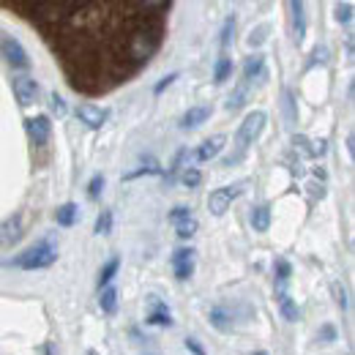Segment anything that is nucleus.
I'll use <instances>...</instances> for the list:
<instances>
[{
	"label": "nucleus",
	"instance_id": "obj_1",
	"mask_svg": "<svg viewBox=\"0 0 355 355\" xmlns=\"http://www.w3.org/2000/svg\"><path fill=\"white\" fill-rule=\"evenodd\" d=\"M58 260V246L52 241H42L31 249H25L19 257L11 260V266L22 268V270H39V268H49Z\"/></svg>",
	"mask_w": 355,
	"mask_h": 355
},
{
	"label": "nucleus",
	"instance_id": "obj_2",
	"mask_svg": "<svg viewBox=\"0 0 355 355\" xmlns=\"http://www.w3.org/2000/svg\"><path fill=\"white\" fill-rule=\"evenodd\" d=\"M266 121H268V115L260 112V110H254V112H249V115L243 118V123H241V129H238V145H241V150H246L254 139H260V134L266 129Z\"/></svg>",
	"mask_w": 355,
	"mask_h": 355
},
{
	"label": "nucleus",
	"instance_id": "obj_3",
	"mask_svg": "<svg viewBox=\"0 0 355 355\" xmlns=\"http://www.w3.org/2000/svg\"><path fill=\"white\" fill-rule=\"evenodd\" d=\"M0 55H3L6 63L14 66V69H28V66H31L25 46L19 44L17 39H3V42H0Z\"/></svg>",
	"mask_w": 355,
	"mask_h": 355
},
{
	"label": "nucleus",
	"instance_id": "obj_4",
	"mask_svg": "<svg viewBox=\"0 0 355 355\" xmlns=\"http://www.w3.org/2000/svg\"><path fill=\"white\" fill-rule=\"evenodd\" d=\"M238 186H222V189H216V191H211V197H208V208H211V214L214 216H224L227 214V208L232 205V200L238 197Z\"/></svg>",
	"mask_w": 355,
	"mask_h": 355
},
{
	"label": "nucleus",
	"instance_id": "obj_5",
	"mask_svg": "<svg viewBox=\"0 0 355 355\" xmlns=\"http://www.w3.org/2000/svg\"><path fill=\"white\" fill-rule=\"evenodd\" d=\"M25 129H28V137H31V142H33L36 148L46 145V142H49V137H52V123H49V118H46V115L28 118V121H25Z\"/></svg>",
	"mask_w": 355,
	"mask_h": 355
},
{
	"label": "nucleus",
	"instance_id": "obj_6",
	"mask_svg": "<svg viewBox=\"0 0 355 355\" xmlns=\"http://www.w3.org/2000/svg\"><path fill=\"white\" fill-rule=\"evenodd\" d=\"M14 96L19 101V107H31L39 98V83L31 77H17L14 80Z\"/></svg>",
	"mask_w": 355,
	"mask_h": 355
},
{
	"label": "nucleus",
	"instance_id": "obj_7",
	"mask_svg": "<svg viewBox=\"0 0 355 355\" xmlns=\"http://www.w3.org/2000/svg\"><path fill=\"white\" fill-rule=\"evenodd\" d=\"M22 238V216H11L0 222V249H11Z\"/></svg>",
	"mask_w": 355,
	"mask_h": 355
},
{
	"label": "nucleus",
	"instance_id": "obj_8",
	"mask_svg": "<svg viewBox=\"0 0 355 355\" xmlns=\"http://www.w3.org/2000/svg\"><path fill=\"white\" fill-rule=\"evenodd\" d=\"M77 118H80L85 126H90V129H101L104 121L110 118V112L101 110V107H93V104H80V107H77Z\"/></svg>",
	"mask_w": 355,
	"mask_h": 355
},
{
	"label": "nucleus",
	"instance_id": "obj_9",
	"mask_svg": "<svg viewBox=\"0 0 355 355\" xmlns=\"http://www.w3.org/2000/svg\"><path fill=\"white\" fill-rule=\"evenodd\" d=\"M173 270L180 282H186L194 273V249H178L173 254Z\"/></svg>",
	"mask_w": 355,
	"mask_h": 355
},
{
	"label": "nucleus",
	"instance_id": "obj_10",
	"mask_svg": "<svg viewBox=\"0 0 355 355\" xmlns=\"http://www.w3.org/2000/svg\"><path fill=\"white\" fill-rule=\"evenodd\" d=\"M224 148V137L222 134H216V137H211V139H205L200 148H197V162H211V159H216L219 153H222Z\"/></svg>",
	"mask_w": 355,
	"mask_h": 355
},
{
	"label": "nucleus",
	"instance_id": "obj_11",
	"mask_svg": "<svg viewBox=\"0 0 355 355\" xmlns=\"http://www.w3.org/2000/svg\"><path fill=\"white\" fill-rule=\"evenodd\" d=\"M211 118V107H191L186 115H183V129H194L200 123H205Z\"/></svg>",
	"mask_w": 355,
	"mask_h": 355
},
{
	"label": "nucleus",
	"instance_id": "obj_12",
	"mask_svg": "<svg viewBox=\"0 0 355 355\" xmlns=\"http://www.w3.org/2000/svg\"><path fill=\"white\" fill-rule=\"evenodd\" d=\"M293 8V22H295V42L301 44L306 36V17H304V3H290Z\"/></svg>",
	"mask_w": 355,
	"mask_h": 355
},
{
	"label": "nucleus",
	"instance_id": "obj_13",
	"mask_svg": "<svg viewBox=\"0 0 355 355\" xmlns=\"http://www.w3.org/2000/svg\"><path fill=\"white\" fill-rule=\"evenodd\" d=\"M77 216H80V208H77L74 202H66V205H60V208H58L55 222L60 224V227H71V224L77 222Z\"/></svg>",
	"mask_w": 355,
	"mask_h": 355
},
{
	"label": "nucleus",
	"instance_id": "obj_14",
	"mask_svg": "<svg viewBox=\"0 0 355 355\" xmlns=\"http://www.w3.org/2000/svg\"><path fill=\"white\" fill-rule=\"evenodd\" d=\"M263 74V55H252L249 60H246V66H243V85H249L254 77H260Z\"/></svg>",
	"mask_w": 355,
	"mask_h": 355
},
{
	"label": "nucleus",
	"instance_id": "obj_15",
	"mask_svg": "<svg viewBox=\"0 0 355 355\" xmlns=\"http://www.w3.org/2000/svg\"><path fill=\"white\" fill-rule=\"evenodd\" d=\"M252 224H254V230H257V232H268V227H270V208H268V205L254 208V214H252Z\"/></svg>",
	"mask_w": 355,
	"mask_h": 355
},
{
	"label": "nucleus",
	"instance_id": "obj_16",
	"mask_svg": "<svg viewBox=\"0 0 355 355\" xmlns=\"http://www.w3.org/2000/svg\"><path fill=\"white\" fill-rule=\"evenodd\" d=\"M98 304H101V309L107 311V314H112V311L118 309V290L115 287H104Z\"/></svg>",
	"mask_w": 355,
	"mask_h": 355
},
{
	"label": "nucleus",
	"instance_id": "obj_17",
	"mask_svg": "<svg viewBox=\"0 0 355 355\" xmlns=\"http://www.w3.org/2000/svg\"><path fill=\"white\" fill-rule=\"evenodd\" d=\"M118 268H121V260H118V257H112V260L104 266V270L98 273V287H110V282H112V276L118 273Z\"/></svg>",
	"mask_w": 355,
	"mask_h": 355
},
{
	"label": "nucleus",
	"instance_id": "obj_18",
	"mask_svg": "<svg viewBox=\"0 0 355 355\" xmlns=\"http://www.w3.org/2000/svg\"><path fill=\"white\" fill-rule=\"evenodd\" d=\"M175 224V232L180 235V238H191L194 232H197V219L194 216H186V219H178Z\"/></svg>",
	"mask_w": 355,
	"mask_h": 355
},
{
	"label": "nucleus",
	"instance_id": "obj_19",
	"mask_svg": "<svg viewBox=\"0 0 355 355\" xmlns=\"http://www.w3.org/2000/svg\"><path fill=\"white\" fill-rule=\"evenodd\" d=\"M279 304H282V314H284L290 322H295V320L301 317V311H298V306L290 301V295H279Z\"/></svg>",
	"mask_w": 355,
	"mask_h": 355
},
{
	"label": "nucleus",
	"instance_id": "obj_20",
	"mask_svg": "<svg viewBox=\"0 0 355 355\" xmlns=\"http://www.w3.org/2000/svg\"><path fill=\"white\" fill-rule=\"evenodd\" d=\"M148 322H150V325H170L173 320H170V311H167V306L156 304V311L148 317Z\"/></svg>",
	"mask_w": 355,
	"mask_h": 355
},
{
	"label": "nucleus",
	"instance_id": "obj_21",
	"mask_svg": "<svg viewBox=\"0 0 355 355\" xmlns=\"http://www.w3.org/2000/svg\"><path fill=\"white\" fill-rule=\"evenodd\" d=\"M230 71H232V60H230V58H219V60H216V74H214L216 83H224V80L230 77Z\"/></svg>",
	"mask_w": 355,
	"mask_h": 355
},
{
	"label": "nucleus",
	"instance_id": "obj_22",
	"mask_svg": "<svg viewBox=\"0 0 355 355\" xmlns=\"http://www.w3.org/2000/svg\"><path fill=\"white\" fill-rule=\"evenodd\" d=\"M110 230H112V211H101V216L96 222V232L98 235H110Z\"/></svg>",
	"mask_w": 355,
	"mask_h": 355
},
{
	"label": "nucleus",
	"instance_id": "obj_23",
	"mask_svg": "<svg viewBox=\"0 0 355 355\" xmlns=\"http://www.w3.org/2000/svg\"><path fill=\"white\" fill-rule=\"evenodd\" d=\"M183 186H189V189H194V186H200V180H202V175H200V170H194V167H189L186 173H183Z\"/></svg>",
	"mask_w": 355,
	"mask_h": 355
},
{
	"label": "nucleus",
	"instance_id": "obj_24",
	"mask_svg": "<svg viewBox=\"0 0 355 355\" xmlns=\"http://www.w3.org/2000/svg\"><path fill=\"white\" fill-rule=\"evenodd\" d=\"M101 189H104V178L96 175L93 180H90V186H88V197H90V200H96V197L101 194Z\"/></svg>",
	"mask_w": 355,
	"mask_h": 355
},
{
	"label": "nucleus",
	"instance_id": "obj_25",
	"mask_svg": "<svg viewBox=\"0 0 355 355\" xmlns=\"http://www.w3.org/2000/svg\"><path fill=\"white\" fill-rule=\"evenodd\" d=\"M350 17H353V3L336 6V19H339V22H350Z\"/></svg>",
	"mask_w": 355,
	"mask_h": 355
},
{
	"label": "nucleus",
	"instance_id": "obj_26",
	"mask_svg": "<svg viewBox=\"0 0 355 355\" xmlns=\"http://www.w3.org/2000/svg\"><path fill=\"white\" fill-rule=\"evenodd\" d=\"M232 31H235V19L230 17V19L224 22V28H222V46H227L230 42H232Z\"/></svg>",
	"mask_w": 355,
	"mask_h": 355
},
{
	"label": "nucleus",
	"instance_id": "obj_27",
	"mask_svg": "<svg viewBox=\"0 0 355 355\" xmlns=\"http://www.w3.org/2000/svg\"><path fill=\"white\" fill-rule=\"evenodd\" d=\"M49 104H52V112H58V115H66V101H63L58 93H52V96H49Z\"/></svg>",
	"mask_w": 355,
	"mask_h": 355
},
{
	"label": "nucleus",
	"instance_id": "obj_28",
	"mask_svg": "<svg viewBox=\"0 0 355 355\" xmlns=\"http://www.w3.org/2000/svg\"><path fill=\"white\" fill-rule=\"evenodd\" d=\"M224 320H227V317H224V311H222V309L211 311V322H214V325H216L219 331H230V325H227Z\"/></svg>",
	"mask_w": 355,
	"mask_h": 355
},
{
	"label": "nucleus",
	"instance_id": "obj_29",
	"mask_svg": "<svg viewBox=\"0 0 355 355\" xmlns=\"http://www.w3.org/2000/svg\"><path fill=\"white\" fill-rule=\"evenodd\" d=\"M186 216H191V208H186V205H178V208H173V214H170V222L186 219Z\"/></svg>",
	"mask_w": 355,
	"mask_h": 355
},
{
	"label": "nucleus",
	"instance_id": "obj_30",
	"mask_svg": "<svg viewBox=\"0 0 355 355\" xmlns=\"http://www.w3.org/2000/svg\"><path fill=\"white\" fill-rule=\"evenodd\" d=\"M175 80H178V74H170V77H164V80H162V83L153 88V93H156V96H159V93H164V90H167L170 85H173V83H175Z\"/></svg>",
	"mask_w": 355,
	"mask_h": 355
},
{
	"label": "nucleus",
	"instance_id": "obj_31",
	"mask_svg": "<svg viewBox=\"0 0 355 355\" xmlns=\"http://www.w3.org/2000/svg\"><path fill=\"white\" fill-rule=\"evenodd\" d=\"M284 112H287V121L293 123L295 121V110H293V96L290 93H284Z\"/></svg>",
	"mask_w": 355,
	"mask_h": 355
},
{
	"label": "nucleus",
	"instance_id": "obj_32",
	"mask_svg": "<svg viewBox=\"0 0 355 355\" xmlns=\"http://www.w3.org/2000/svg\"><path fill=\"white\" fill-rule=\"evenodd\" d=\"M276 270H279V282H287V279H290V266H287L284 260L276 263Z\"/></svg>",
	"mask_w": 355,
	"mask_h": 355
},
{
	"label": "nucleus",
	"instance_id": "obj_33",
	"mask_svg": "<svg viewBox=\"0 0 355 355\" xmlns=\"http://www.w3.org/2000/svg\"><path fill=\"white\" fill-rule=\"evenodd\" d=\"M334 293H336V301H339V306L345 309V306H347V298H345V290H342L339 284H334Z\"/></svg>",
	"mask_w": 355,
	"mask_h": 355
},
{
	"label": "nucleus",
	"instance_id": "obj_34",
	"mask_svg": "<svg viewBox=\"0 0 355 355\" xmlns=\"http://www.w3.org/2000/svg\"><path fill=\"white\" fill-rule=\"evenodd\" d=\"M186 347H189V350H191L194 355H205V350L197 345V339H186Z\"/></svg>",
	"mask_w": 355,
	"mask_h": 355
},
{
	"label": "nucleus",
	"instance_id": "obj_35",
	"mask_svg": "<svg viewBox=\"0 0 355 355\" xmlns=\"http://www.w3.org/2000/svg\"><path fill=\"white\" fill-rule=\"evenodd\" d=\"M44 355H58V353H55V345H52V342L44 347Z\"/></svg>",
	"mask_w": 355,
	"mask_h": 355
},
{
	"label": "nucleus",
	"instance_id": "obj_36",
	"mask_svg": "<svg viewBox=\"0 0 355 355\" xmlns=\"http://www.w3.org/2000/svg\"><path fill=\"white\" fill-rule=\"evenodd\" d=\"M88 355H98V353H93V350H90V353Z\"/></svg>",
	"mask_w": 355,
	"mask_h": 355
},
{
	"label": "nucleus",
	"instance_id": "obj_37",
	"mask_svg": "<svg viewBox=\"0 0 355 355\" xmlns=\"http://www.w3.org/2000/svg\"><path fill=\"white\" fill-rule=\"evenodd\" d=\"M254 355H268V353H254Z\"/></svg>",
	"mask_w": 355,
	"mask_h": 355
}]
</instances>
